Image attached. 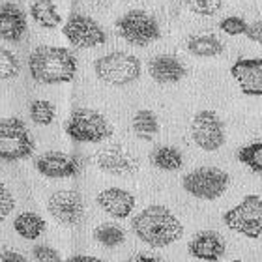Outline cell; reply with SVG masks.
Segmentation results:
<instances>
[{"label": "cell", "instance_id": "obj_1", "mask_svg": "<svg viewBox=\"0 0 262 262\" xmlns=\"http://www.w3.org/2000/svg\"><path fill=\"white\" fill-rule=\"evenodd\" d=\"M133 234L150 247H169L184 236V225L167 206L150 204L131 219Z\"/></svg>", "mask_w": 262, "mask_h": 262}, {"label": "cell", "instance_id": "obj_2", "mask_svg": "<svg viewBox=\"0 0 262 262\" xmlns=\"http://www.w3.org/2000/svg\"><path fill=\"white\" fill-rule=\"evenodd\" d=\"M28 71L36 82L64 84L77 73V58L70 49L55 45H39L28 56Z\"/></svg>", "mask_w": 262, "mask_h": 262}, {"label": "cell", "instance_id": "obj_3", "mask_svg": "<svg viewBox=\"0 0 262 262\" xmlns=\"http://www.w3.org/2000/svg\"><path fill=\"white\" fill-rule=\"evenodd\" d=\"M66 135L75 142L98 144L113 137V126L101 113L86 107H79L66 120Z\"/></svg>", "mask_w": 262, "mask_h": 262}, {"label": "cell", "instance_id": "obj_4", "mask_svg": "<svg viewBox=\"0 0 262 262\" xmlns=\"http://www.w3.org/2000/svg\"><path fill=\"white\" fill-rule=\"evenodd\" d=\"M142 66L135 55L115 51L105 56H99L94 62V73L99 81L111 86H127L141 77Z\"/></svg>", "mask_w": 262, "mask_h": 262}, {"label": "cell", "instance_id": "obj_5", "mask_svg": "<svg viewBox=\"0 0 262 262\" xmlns=\"http://www.w3.org/2000/svg\"><path fill=\"white\" fill-rule=\"evenodd\" d=\"M34 139L21 118H0V161H23L34 154Z\"/></svg>", "mask_w": 262, "mask_h": 262}, {"label": "cell", "instance_id": "obj_6", "mask_svg": "<svg viewBox=\"0 0 262 262\" xmlns=\"http://www.w3.org/2000/svg\"><path fill=\"white\" fill-rule=\"evenodd\" d=\"M229 172L217 167H199L182 178L184 191L199 201H217L229 189Z\"/></svg>", "mask_w": 262, "mask_h": 262}, {"label": "cell", "instance_id": "obj_7", "mask_svg": "<svg viewBox=\"0 0 262 262\" xmlns=\"http://www.w3.org/2000/svg\"><path fill=\"white\" fill-rule=\"evenodd\" d=\"M223 223L232 232L251 240L262 236V196L247 195L223 213Z\"/></svg>", "mask_w": 262, "mask_h": 262}, {"label": "cell", "instance_id": "obj_8", "mask_svg": "<svg viewBox=\"0 0 262 262\" xmlns=\"http://www.w3.org/2000/svg\"><path fill=\"white\" fill-rule=\"evenodd\" d=\"M116 32L133 47H148L161 38V28L156 17L144 10H129L116 21Z\"/></svg>", "mask_w": 262, "mask_h": 262}, {"label": "cell", "instance_id": "obj_9", "mask_svg": "<svg viewBox=\"0 0 262 262\" xmlns=\"http://www.w3.org/2000/svg\"><path fill=\"white\" fill-rule=\"evenodd\" d=\"M62 34L77 49H92L107 41V34L101 25L82 13H71L62 27Z\"/></svg>", "mask_w": 262, "mask_h": 262}, {"label": "cell", "instance_id": "obj_10", "mask_svg": "<svg viewBox=\"0 0 262 262\" xmlns=\"http://www.w3.org/2000/svg\"><path fill=\"white\" fill-rule=\"evenodd\" d=\"M191 137L196 146L204 152H215L225 144V124L215 111L204 109L193 116Z\"/></svg>", "mask_w": 262, "mask_h": 262}, {"label": "cell", "instance_id": "obj_11", "mask_svg": "<svg viewBox=\"0 0 262 262\" xmlns=\"http://www.w3.org/2000/svg\"><path fill=\"white\" fill-rule=\"evenodd\" d=\"M47 210L56 223L64 227H77L84 217V201L75 189H60L49 196Z\"/></svg>", "mask_w": 262, "mask_h": 262}, {"label": "cell", "instance_id": "obj_12", "mask_svg": "<svg viewBox=\"0 0 262 262\" xmlns=\"http://www.w3.org/2000/svg\"><path fill=\"white\" fill-rule=\"evenodd\" d=\"M36 170L45 178H73L81 172V163L75 156L64 152H45L36 158Z\"/></svg>", "mask_w": 262, "mask_h": 262}, {"label": "cell", "instance_id": "obj_13", "mask_svg": "<svg viewBox=\"0 0 262 262\" xmlns=\"http://www.w3.org/2000/svg\"><path fill=\"white\" fill-rule=\"evenodd\" d=\"M96 165L99 170L113 176H127L137 170V159L122 144H109L96 154Z\"/></svg>", "mask_w": 262, "mask_h": 262}, {"label": "cell", "instance_id": "obj_14", "mask_svg": "<svg viewBox=\"0 0 262 262\" xmlns=\"http://www.w3.org/2000/svg\"><path fill=\"white\" fill-rule=\"evenodd\" d=\"M230 75L246 96H262V58H238L230 68Z\"/></svg>", "mask_w": 262, "mask_h": 262}, {"label": "cell", "instance_id": "obj_15", "mask_svg": "<svg viewBox=\"0 0 262 262\" xmlns=\"http://www.w3.org/2000/svg\"><path fill=\"white\" fill-rule=\"evenodd\" d=\"M187 251L193 258L204 262H217L225 257L227 244L217 230H201L191 238Z\"/></svg>", "mask_w": 262, "mask_h": 262}, {"label": "cell", "instance_id": "obj_16", "mask_svg": "<svg viewBox=\"0 0 262 262\" xmlns=\"http://www.w3.org/2000/svg\"><path fill=\"white\" fill-rule=\"evenodd\" d=\"M98 206L115 219L129 217L135 210V196L122 187H107L96 196Z\"/></svg>", "mask_w": 262, "mask_h": 262}, {"label": "cell", "instance_id": "obj_17", "mask_svg": "<svg viewBox=\"0 0 262 262\" xmlns=\"http://www.w3.org/2000/svg\"><path fill=\"white\" fill-rule=\"evenodd\" d=\"M27 13L13 2L0 4V39L17 43L27 34Z\"/></svg>", "mask_w": 262, "mask_h": 262}, {"label": "cell", "instance_id": "obj_18", "mask_svg": "<svg viewBox=\"0 0 262 262\" xmlns=\"http://www.w3.org/2000/svg\"><path fill=\"white\" fill-rule=\"evenodd\" d=\"M148 73L158 84H176L187 75V70L176 56L158 55L148 62Z\"/></svg>", "mask_w": 262, "mask_h": 262}, {"label": "cell", "instance_id": "obj_19", "mask_svg": "<svg viewBox=\"0 0 262 262\" xmlns=\"http://www.w3.org/2000/svg\"><path fill=\"white\" fill-rule=\"evenodd\" d=\"M225 43L213 34H195L187 39V53L199 58H213L223 55Z\"/></svg>", "mask_w": 262, "mask_h": 262}, {"label": "cell", "instance_id": "obj_20", "mask_svg": "<svg viewBox=\"0 0 262 262\" xmlns=\"http://www.w3.org/2000/svg\"><path fill=\"white\" fill-rule=\"evenodd\" d=\"M150 163L159 170L174 172V170H180L184 167V156L176 146L163 144V146L154 148L150 152Z\"/></svg>", "mask_w": 262, "mask_h": 262}, {"label": "cell", "instance_id": "obj_21", "mask_svg": "<svg viewBox=\"0 0 262 262\" xmlns=\"http://www.w3.org/2000/svg\"><path fill=\"white\" fill-rule=\"evenodd\" d=\"M30 15L36 21V25L47 30H53L62 23V17L53 0H34L30 4Z\"/></svg>", "mask_w": 262, "mask_h": 262}, {"label": "cell", "instance_id": "obj_22", "mask_svg": "<svg viewBox=\"0 0 262 262\" xmlns=\"http://www.w3.org/2000/svg\"><path fill=\"white\" fill-rule=\"evenodd\" d=\"M131 127H133V133H135L141 141H154L159 133V120L158 115L150 109H141L137 111L135 116H133V122H131Z\"/></svg>", "mask_w": 262, "mask_h": 262}, {"label": "cell", "instance_id": "obj_23", "mask_svg": "<svg viewBox=\"0 0 262 262\" xmlns=\"http://www.w3.org/2000/svg\"><path fill=\"white\" fill-rule=\"evenodd\" d=\"M45 219L39 217L38 213L34 212H23L19 213L13 221V229L21 238L25 240H38L39 236L45 232Z\"/></svg>", "mask_w": 262, "mask_h": 262}, {"label": "cell", "instance_id": "obj_24", "mask_svg": "<svg viewBox=\"0 0 262 262\" xmlns=\"http://www.w3.org/2000/svg\"><path fill=\"white\" fill-rule=\"evenodd\" d=\"M94 240L98 242L99 246L107 247V249H115V247L122 246L126 242V232L118 225L103 223L94 229Z\"/></svg>", "mask_w": 262, "mask_h": 262}, {"label": "cell", "instance_id": "obj_25", "mask_svg": "<svg viewBox=\"0 0 262 262\" xmlns=\"http://www.w3.org/2000/svg\"><path fill=\"white\" fill-rule=\"evenodd\" d=\"M238 161L246 165L249 170H253L255 174L262 176V139L240 148L238 150Z\"/></svg>", "mask_w": 262, "mask_h": 262}, {"label": "cell", "instance_id": "obj_26", "mask_svg": "<svg viewBox=\"0 0 262 262\" xmlns=\"http://www.w3.org/2000/svg\"><path fill=\"white\" fill-rule=\"evenodd\" d=\"M56 116L55 105L47 101V99H34L30 103V118H32L34 124L38 126H49L53 124Z\"/></svg>", "mask_w": 262, "mask_h": 262}, {"label": "cell", "instance_id": "obj_27", "mask_svg": "<svg viewBox=\"0 0 262 262\" xmlns=\"http://www.w3.org/2000/svg\"><path fill=\"white\" fill-rule=\"evenodd\" d=\"M19 71H21V64L17 60V56L11 51L0 47V81L13 79L19 75Z\"/></svg>", "mask_w": 262, "mask_h": 262}, {"label": "cell", "instance_id": "obj_28", "mask_svg": "<svg viewBox=\"0 0 262 262\" xmlns=\"http://www.w3.org/2000/svg\"><path fill=\"white\" fill-rule=\"evenodd\" d=\"M187 10L202 17L215 15L221 8H223V0H184Z\"/></svg>", "mask_w": 262, "mask_h": 262}, {"label": "cell", "instance_id": "obj_29", "mask_svg": "<svg viewBox=\"0 0 262 262\" xmlns=\"http://www.w3.org/2000/svg\"><path fill=\"white\" fill-rule=\"evenodd\" d=\"M247 28H249V25L246 23V19H242L238 15L225 17L219 21V30L229 34V36H246Z\"/></svg>", "mask_w": 262, "mask_h": 262}, {"label": "cell", "instance_id": "obj_30", "mask_svg": "<svg viewBox=\"0 0 262 262\" xmlns=\"http://www.w3.org/2000/svg\"><path fill=\"white\" fill-rule=\"evenodd\" d=\"M32 257L38 262H64L60 257V253L56 251L55 247L45 246V244H39V246L32 247Z\"/></svg>", "mask_w": 262, "mask_h": 262}, {"label": "cell", "instance_id": "obj_31", "mask_svg": "<svg viewBox=\"0 0 262 262\" xmlns=\"http://www.w3.org/2000/svg\"><path fill=\"white\" fill-rule=\"evenodd\" d=\"M13 208H15V199L10 189L0 182V223L13 212Z\"/></svg>", "mask_w": 262, "mask_h": 262}, {"label": "cell", "instance_id": "obj_32", "mask_svg": "<svg viewBox=\"0 0 262 262\" xmlns=\"http://www.w3.org/2000/svg\"><path fill=\"white\" fill-rule=\"evenodd\" d=\"M247 39H251L255 43H258L262 47V19L260 21H255L253 25H249L247 28Z\"/></svg>", "mask_w": 262, "mask_h": 262}, {"label": "cell", "instance_id": "obj_33", "mask_svg": "<svg viewBox=\"0 0 262 262\" xmlns=\"http://www.w3.org/2000/svg\"><path fill=\"white\" fill-rule=\"evenodd\" d=\"M0 262H27V257L11 249H0Z\"/></svg>", "mask_w": 262, "mask_h": 262}, {"label": "cell", "instance_id": "obj_34", "mask_svg": "<svg viewBox=\"0 0 262 262\" xmlns=\"http://www.w3.org/2000/svg\"><path fill=\"white\" fill-rule=\"evenodd\" d=\"M64 262H105V260L98 257H90V255H73V257L66 258Z\"/></svg>", "mask_w": 262, "mask_h": 262}, {"label": "cell", "instance_id": "obj_35", "mask_svg": "<svg viewBox=\"0 0 262 262\" xmlns=\"http://www.w3.org/2000/svg\"><path fill=\"white\" fill-rule=\"evenodd\" d=\"M129 262H163V260L158 257H152V255H137Z\"/></svg>", "mask_w": 262, "mask_h": 262}, {"label": "cell", "instance_id": "obj_36", "mask_svg": "<svg viewBox=\"0 0 262 262\" xmlns=\"http://www.w3.org/2000/svg\"><path fill=\"white\" fill-rule=\"evenodd\" d=\"M229 262H244V260H240V258H234V260H229Z\"/></svg>", "mask_w": 262, "mask_h": 262}]
</instances>
